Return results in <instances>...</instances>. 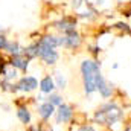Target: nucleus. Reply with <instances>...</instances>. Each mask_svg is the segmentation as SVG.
<instances>
[{
	"label": "nucleus",
	"instance_id": "1",
	"mask_svg": "<svg viewBox=\"0 0 131 131\" xmlns=\"http://www.w3.org/2000/svg\"><path fill=\"white\" fill-rule=\"evenodd\" d=\"M122 119H124V110L116 101L104 102L93 114L95 124H98L101 127H108V128L119 124Z\"/></svg>",
	"mask_w": 131,
	"mask_h": 131
},
{
	"label": "nucleus",
	"instance_id": "2",
	"mask_svg": "<svg viewBox=\"0 0 131 131\" xmlns=\"http://www.w3.org/2000/svg\"><path fill=\"white\" fill-rule=\"evenodd\" d=\"M81 75L84 82V93L92 96L98 92V78L101 73V63L95 60H84L81 63Z\"/></svg>",
	"mask_w": 131,
	"mask_h": 131
},
{
	"label": "nucleus",
	"instance_id": "3",
	"mask_svg": "<svg viewBox=\"0 0 131 131\" xmlns=\"http://www.w3.org/2000/svg\"><path fill=\"white\" fill-rule=\"evenodd\" d=\"M38 57L41 58V61H43L44 64L52 66L58 61L60 53H58L55 49H50V47H47V46H44L43 43L38 41Z\"/></svg>",
	"mask_w": 131,
	"mask_h": 131
},
{
	"label": "nucleus",
	"instance_id": "4",
	"mask_svg": "<svg viewBox=\"0 0 131 131\" xmlns=\"http://www.w3.org/2000/svg\"><path fill=\"white\" fill-rule=\"evenodd\" d=\"M98 93L102 99H108L114 95V85L110 81H107L104 75H101L98 78Z\"/></svg>",
	"mask_w": 131,
	"mask_h": 131
},
{
	"label": "nucleus",
	"instance_id": "5",
	"mask_svg": "<svg viewBox=\"0 0 131 131\" xmlns=\"http://www.w3.org/2000/svg\"><path fill=\"white\" fill-rule=\"evenodd\" d=\"M57 124H69L73 119V108L67 104H63L57 108Z\"/></svg>",
	"mask_w": 131,
	"mask_h": 131
},
{
	"label": "nucleus",
	"instance_id": "6",
	"mask_svg": "<svg viewBox=\"0 0 131 131\" xmlns=\"http://www.w3.org/2000/svg\"><path fill=\"white\" fill-rule=\"evenodd\" d=\"M81 44V37L76 31H70L66 32L64 37H61V46H64L67 49H76Z\"/></svg>",
	"mask_w": 131,
	"mask_h": 131
},
{
	"label": "nucleus",
	"instance_id": "7",
	"mask_svg": "<svg viewBox=\"0 0 131 131\" xmlns=\"http://www.w3.org/2000/svg\"><path fill=\"white\" fill-rule=\"evenodd\" d=\"M38 85H40V84H38L37 78H34V76H25V78H21L20 82L17 84L18 90H21V92H32V90H35Z\"/></svg>",
	"mask_w": 131,
	"mask_h": 131
},
{
	"label": "nucleus",
	"instance_id": "8",
	"mask_svg": "<svg viewBox=\"0 0 131 131\" xmlns=\"http://www.w3.org/2000/svg\"><path fill=\"white\" fill-rule=\"evenodd\" d=\"M55 111H57V107H53L50 102H43L40 107H38V116L43 119V121H47V119H50L53 114H55Z\"/></svg>",
	"mask_w": 131,
	"mask_h": 131
},
{
	"label": "nucleus",
	"instance_id": "9",
	"mask_svg": "<svg viewBox=\"0 0 131 131\" xmlns=\"http://www.w3.org/2000/svg\"><path fill=\"white\" fill-rule=\"evenodd\" d=\"M75 26H76V20L72 18V17H64L63 20H60V21L55 23V28L60 29L63 34L70 32V31H75Z\"/></svg>",
	"mask_w": 131,
	"mask_h": 131
},
{
	"label": "nucleus",
	"instance_id": "10",
	"mask_svg": "<svg viewBox=\"0 0 131 131\" xmlns=\"http://www.w3.org/2000/svg\"><path fill=\"white\" fill-rule=\"evenodd\" d=\"M57 87H55V81H53V78L52 76H44L41 81H40V92L41 93H44V95H50V93H53V90H55Z\"/></svg>",
	"mask_w": 131,
	"mask_h": 131
},
{
	"label": "nucleus",
	"instance_id": "11",
	"mask_svg": "<svg viewBox=\"0 0 131 131\" xmlns=\"http://www.w3.org/2000/svg\"><path fill=\"white\" fill-rule=\"evenodd\" d=\"M11 66H12L14 69H18V70L26 72V70H28V66H29V60H28L26 57L15 55V57H12V60H11Z\"/></svg>",
	"mask_w": 131,
	"mask_h": 131
},
{
	"label": "nucleus",
	"instance_id": "12",
	"mask_svg": "<svg viewBox=\"0 0 131 131\" xmlns=\"http://www.w3.org/2000/svg\"><path fill=\"white\" fill-rule=\"evenodd\" d=\"M40 43H43L44 46L50 47V49H55L58 46H61V37H55V35H46L40 40Z\"/></svg>",
	"mask_w": 131,
	"mask_h": 131
},
{
	"label": "nucleus",
	"instance_id": "13",
	"mask_svg": "<svg viewBox=\"0 0 131 131\" xmlns=\"http://www.w3.org/2000/svg\"><path fill=\"white\" fill-rule=\"evenodd\" d=\"M17 116H18V119L21 121V124H29V122H31V113H29V110H28L26 107H18Z\"/></svg>",
	"mask_w": 131,
	"mask_h": 131
},
{
	"label": "nucleus",
	"instance_id": "14",
	"mask_svg": "<svg viewBox=\"0 0 131 131\" xmlns=\"http://www.w3.org/2000/svg\"><path fill=\"white\" fill-rule=\"evenodd\" d=\"M23 53H25V57H26L28 60H32L35 57H38V43H34L31 46H28V47L23 50Z\"/></svg>",
	"mask_w": 131,
	"mask_h": 131
},
{
	"label": "nucleus",
	"instance_id": "15",
	"mask_svg": "<svg viewBox=\"0 0 131 131\" xmlns=\"http://www.w3.org/2000/svg\"><path fill=\"white\" fill-rule=\"evenodd\" d=\"M53 81H55V87L60 89V90H64L66 85H67V79L61 72H55V79Z\"/></svg>",
	"mask_w": 131,
	"mask_h": 131
},
{
	"label": "nucleus",
	"instance_id": "16",
	"mask_svg": "<svg viewBox=\"0 0 131 131\" xmlns=\"http://www.w3.org/2000/svg\"><path fill=\"white\" fill-rule=\"evenodd\" d=\"M6 50L11 53V55H20V52H21V47H20V44L17 43V41H11V43H8V46H6Z\"/></svg>",
	"mask_w": 131,
	"mask_h": 131
},
{
	"label": "nucleus",
	"instance_id": "17",
	"mask_svg": "<svg viewBox=\"0 0 131 131\" xmlns=\"http://www.w3.org/2000/svg\"><path fill=\"white\" fill-rule=\"evenodd\" d=\"M47 102H50V104H52L53 107H57V108L64 104V102H63V98H61L58 93H50L49 98H47Z\"/></svg>",
	"mask_w": 131,
	"mask_h": 131
},
{
	"label": "nucleus",
	"instance_id": "18",
	"mask_svg": "<svg viewBox=\"0 0 131 131\" xmlns=\"http://www.w3.org/2000/svg\"><path fill=\"white\" fill-rule=\"evenodd\" d=\"M114 28H116V29H119V31H124L125 34H130V35H131V28L127 25V23H116V25H114Z\"/></svg>",
	"mask_w": 131,
	"mask_h": 131
},
{
	"label": "nucleus",
	"instance_id": "19",
	"mask_svg": "<svg viewBox=\"0 0 131 131\" xmlns=\"http://www.w3.org/2000/svg\"><path fill=\"white\" fill-rule=\"evenodd\" d=\"M5 78H6V81H11V79H14L15 76H17V69H14L12 67V70H5Z\"/></svg>",
	"mask_w": 131,
	"mask_h": 131
},
{
	"label": "nucleus",
	"instance_id": "20",
	"mask_svg": "<svg viewBox=\"0 0 131 131\" xmlns=\"http://www.w3.org/2000/svg\"><path fill=\"white\" fill-rule=\"evenodd\" d=\"M78 131H96V128L92 125V124H84V125H81Z\"/></svg>",
	"mask_w": 131,
	"mask_h": 131
},
{
	"label": "nucleus",
	"instance_id": "21",
	"mask_svg": "<svg viewBox=\"0 0 131 131\" xmlns=\"http://www.w3.org/2000/svg\"><path fill=\"white\" fill-rule=\"evenodd\" d=\"M6 46H8L6 37H5V35H0V49H6Z\"/></svg>",
	"mask_w": 131,
	"mask_h": 131
},
{
	"label": "nucleus",
	"instance_id": "22",
	"mask_svg": "<svg viewBox=\"0 0 131 131\" xmlns=\"http://www.w3.org/2000/svg\"><path fill=\"white\" fill-rule=\"evenodd\" d=\"M72 5H73V8H75V9H78V8L82 5V2H81V0H73V3H72Z\"/></svg>",
	"mask_w": 131,
	"mask_h": 131
},
{
	"label": "nucleus",
	"instance_id": "23",
	"mask_svg": "<svg viewBox=\"0 0 131 131\" xmlns=\"http://www.w3.org/2000/svg\"><path fill=\"white\" fill-rule=\"evenodd\" d=\"M124 131H131V124H127L125 128H124Z\"/></svg>",
	"mask_w": 131,
	"mask_h": 131
},
{
	"label": "nucleus",
	"instance_id": "24",
	"mask_svg": "<svg viewBox=\"0 0 131 131\" xmlns=\"http://www.w3.org/2000/svg\"><path fill=\"white\" fill-rule=\"evenodd\" d=\"M5 70H6V69H5V64L2 63V64H0V72H2V73H5Z\"/></svg>",
	"mask_w": 131,
	"mask_h": 131
},
{
	"label": "nucleus",
	"instance_id": "25",
	"mask_svg": "<svg viewBox=\"0 0 131 131\" xmlns=\"http://www.w3.org/2000/svg\"><path fill=\"white\" fill-rule=\"evenodd\" d=\"M29 131H38V130H37L35 127H31V128H29Z\"/></svg>",
	"mask_w": 131,
	"mask_h": 131
},
{
	"label": "nucleus",
	"instance_id": "26",
	"mask_svg": "<svg viewBox=\"0 0 131 131\" xmlns=\"http://www.w3.org/2000/svg\"><path fill=\"white\" fill-rule=\"evenodd\" d=\"M0 31H2V26H0Z\"/></svg>",
	"mask_w": 131,
	"mask_h": 131
}]
</instances>
